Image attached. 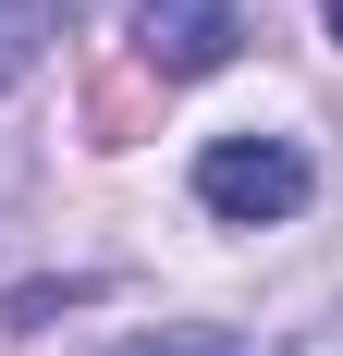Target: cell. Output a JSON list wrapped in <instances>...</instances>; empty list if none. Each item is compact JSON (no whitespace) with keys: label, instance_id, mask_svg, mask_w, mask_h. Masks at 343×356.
Here are the masks:
<instances>
[{"label":"cell","instance_id":"6da1fadb","mask_svg":"<svg viewBox=\"0 0 343 356\" xmlns=\"http://www.w3.org/2000/svg\"><path fill=\"white\" fill-rule=\"evenodd\" d=\"M307 184H319V172H307L294 136H221V147L196 160V197H208L221 221H294Z\"/></svg>","mask_w":343,"mask_h":356},{"label":"cell","instance_id":"7a4b0ae2","mask_svg":"<svg viewBox=\"0 0 343 356\" xmlns=\"http://www.w3.org/2000/svg\"><path fill=\"white\" fill-rule=\"evenodd\" d=\"M233 37H245L233 0H135V62L147 74H221Z\"/></svg>","mask_w":343,"mask_h":356},{"label":"cell","instance_id":"3957f363","mask_svg":"<svg viewBox=\"0 0 343 356\" xmlns=\"http://www.w3.org/2000/svg\"><path fill=\"white\" fill-rule=\"evenodd\" d=\"M62 25H74V0H0V86H12V74H25Z\"/></svg>","mask_w":343,"mask_h":356},{"label":"cell","instance_id":"277c9868","mask_svg":"<svg viewBox=\"0 0 343 356\" xmlns=\"http://www.w3.org/2000/svg\"><path fill=\"white\" fill-rule=\"evenodd\" d=\"M110 356H245L233 332H135V344H110Z\"/></svg>","mask_w":343,"mask_h":356},{"label":"cell","instance_id":"5b68a950","mask_svg":"<svg viewBox=\"0 0 343 356\" xmlns=\"http://www.w3.org/2000/svg\"><path fill=\"white\" fill-rule=\"evenodd\" d=\"M294 356H343V320H319V332H307V344H294Z\"/></svg>","mask_w":343,"mask_h":356}]
</instances>
